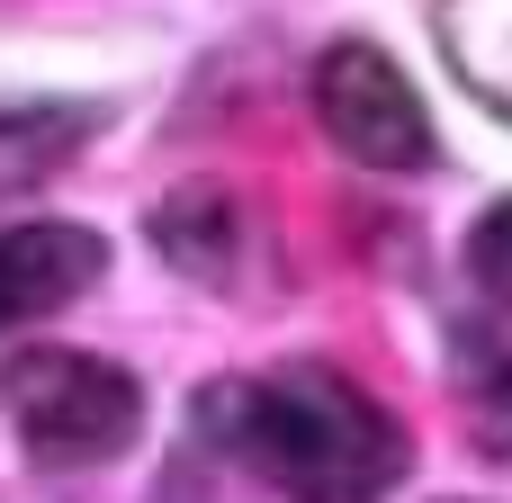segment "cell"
I'll use <instances>...</instances> for the list:
<instances>
[{
    "label": "cell",
    "instance_id": "cell-1",
    "mask_svg": "<svg viewBox=\"0 0 512 503\" xmlns=\"http://www.w3.org/2000/svg\"><path fill=\"white\" fill-rule=\"evenodd\" d=\"M198 432L243 450L288 503H387L405 477V423L342 369L225 378L198 396Z\"/></svg>",
    "mask_w": 512,
    "mask_h": 503
},
{
    "label": "cell",
    "instance_id": "cell-2",
    "mask_svg": "<svg viewBox=\"0 0 512 503\" xmlns=\"http://www.w3.org/2000/svg\"><path fill=\"white\" fill-rule=\"evenodd\" d=\"M0 414H9V432L36 459L99 468V459H117L144 432V387H135V369H117L99 351L45 342V351H18L0 369Z\"/></svg>",
    "mask_w": 512,
    "mask_h": 503
},
{
    "label": "cell",
    "instance_id": "cell-3",
    "mask_svg": "<svg viewBox=\"0 0 512 503\" xmlns=\"http://www.w3.org/2000/svg\"><path fill=\"white\" fill-rule=\"evenodd\" d=\"M315 117L360 171H396L405 180V171L432 162V117H423L414 81L378 45H333L315 63Z\"/></svg>",
    "mask_w": 512,
    "mask_h": 503
},
{
    "label": "cell",
    "instance_id": "cell-4",
    "mask_svg": "<svg viewBox=\"0 0 512 503\" xmlns=\"http://www.w3.org/2000/svg\"><path fill=\"white\" fill-rule=\"evenodd\" d=\"M99 270H108V243L90 225H9L0 234V324H36L90 297Z\"/></svg>",
    "mask_w": 512,
    "mask_h": 503
},
{
    "label": "cell",
    "instance_id": "cell-5",
    "mask_svg": "<svg viewBox=\"0 0 512 503\" xmlns=\"http://www.w3.org/2000/svg\"><path fill=\"white\" fill-rule=\"evenodd\" d=\"M90 126H99V117H90V108H63V99H18V108H0V198H9V189H36L45 171H63Z\"/></svg>",
    "mask_w": 512,
    "mask_h": 503
},
{
    "label": "cell",
    "instance_id": "cell-6",
    "mask_svg": "<svg viewBox=\"0 0 512 503\" xmlns=\"http://www.w3.org/2000/svg\"><path fill=\"white\" fill-rule=\"evenodd\" d=\"M441 45L459 63V81L512 117V0H441Z\"/></svg>",
    "mask_w": 512,
    "mask_h": 503
},
{
    "label": "cell",
    "instance_id": "cell-7",
    "mask_svg": "<svg viewBox=\"0 0 512 503\" xmlns=\"http://www.w3.org/2000/svg\"><path fill=\"white\" fill-rule=\"evenodd\" d=\"M459 387H468V423H477V441L512 450V342H504V333H468Z\"/></svg>",
    "mask_w": 512,
    "mask_h": 503
},
{
    "label": "cell",
    "instance_id": "cell-8",
    "mask_svg": "<svg viewBox=\"0 0 512 503\" xmlns=\"http://www.w3.org/2000/svg\"><path fill=\"white\" fill-rule=\"evenodd\" d=\"M468 279H477V288L512 315V198L477 216V234H468Z\"/></svg>",
    "mask_w": 512,
    "mask_h": 503
}]
</instances>
